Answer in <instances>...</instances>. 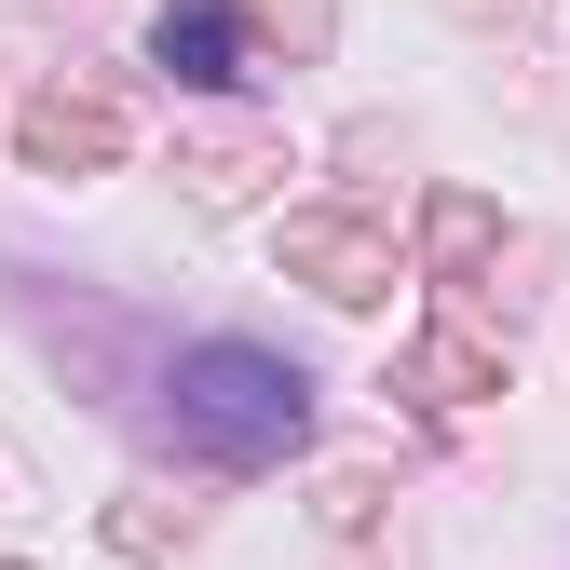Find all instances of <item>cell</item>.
Returning a JSON list of instances; mask_svg holds the SVG:
<instances>
[{
	"instance_id": "cell-1",
	"label": "cell",
	"mask_w": 570,
	"mask_h": 570,
	"mask_svg": "<svg viewBox=\"0 0 570 570\" xmlns=\"http://www.w3.org/2000/svg\"><path fill=\"white\" fill-rule=\"evenodd\" d=\"M164 407H177V435H190L204 462H232V475H258V462H285V449L313 435V381L285 367V353H258V340H204V353H177Z\"/></svg>"
},
{
	"instance_id": "cell-2",
	"label": "cell",
	"mask_w": 570,
	"mask_h": 570,
	"mask_svg": "<svg viewBox=\"0 0 570 570\" xmlns=\"http://www.w3.org/2000/svg\"><path fill=\"white\" fill-rule=\"evenodd\" d=\"M14 150H28L41 177H96V164H122V109L55 82V96H28V109H14Z\"/></svg>"
},
{
	"instance_id": "cell-3",
	"label": "cell",
	"mask_w": 570,
	"mask_h": 570,
	"mask_svg": "<svg viewBox=\"0 0 570 570\" xmlns=\"http://www.w3.org/2000/svg\"><path fill=\"white\" fill-rule=\"evenodd\" d=\"M150 55L177 68L190 96H232L245 82V14H232V0H164V14H150Z\"/></svg>"
},
{
	"instance_id": "cell-4",
	"label": "cell",
	"mask_w": 570,
	"mask_h": 570,
	"mask_svg": "<svg viewBox=\"0 0 570 570\" xmlns=\"http://www.w3.org/2000/svg\"><path fill=\"white\" fill-rule=\"evenodd\" d=\"M285 258H299L326 299H381V285H394V245L367 218H285Z\"/></svg>"
},
{
	"instance_id": "cell-5",
	"label": "cell",
	"mask_w": 570,
	"mask_h": 570,
	"mask_svg": "<svg viewBox=\"0 0 570 570\" xmlns=\"http://www.w3.org/2000/svg\"><path fill=\"white\" fill-rule=\"evenodd\" d=\"M407 394H421V407H475V394H503V353L462 340V326H435V340L407 353Z\"/></svg>"
},
{
	"instance_id": "cell-6",
	"label": "cell",
	"mask_w": 570,
	"mask_h": 570,
	"mask_svg": "<svg viewBox=\"0 0 570 570\" xmlns=\"http://www.w3.org/2000/svg\"><path fill=\"white\" fill-rule=\"evenodd\" d=\"M258 164H272L258 136H204V150H190V190H204V204H232V190H258Z\"/></svg>"
},
{
	"instance_id": "cell-7",
	"label": "cell",
	"mask_w": 570,
	"mask_h": 570,
	"mask_svg": "<svg viewBox=\"0 0 570 570\" xmlns=\"http://www.w3.org/2000/svg\"><path fill=\"white\" fill-rule=\"evenodd\" d=\"M475 245H489V204H475V190H449V204H435V258H449V272H462V258H475Z\"/></svg>"
},
{
	"instance_id": "cell-8",
	"label": "cell",
	"mask_w": 570,
	"mask_h": 570,
	"mask_svg": "<svg viewBox=\"0 0 570 570\" xmlns=\"http://www.w3.org/2000/svg\"><path fill=\"white\" fill-rule=\"evenodd\" d=\"M0 570H14V557H0Z\"/></svg>"
}]
</instances>
